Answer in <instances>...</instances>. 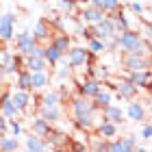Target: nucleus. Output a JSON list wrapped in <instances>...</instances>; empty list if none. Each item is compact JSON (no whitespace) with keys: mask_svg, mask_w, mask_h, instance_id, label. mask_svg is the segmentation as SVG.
I'll list each match as a JSON object with an SVG mask.
<instances>
[{"mask_svg":"<svg viewBox=\"0 0 152 152\" xmlns=\"http://www.w3.org/2000/svg\"><path fill=\"white\" fill-rule=\"evenodd\" d=\"M117 48L122 52H133V54H148L150 57V41H143L137 28H126L117 33Z\"/></svg>","mask_w":152,"mask_h":152,"instance_id":"f257e3e1","label":"nucleus"},{"mask_svg":"<svg viewBox=\"0 0 152 152\" xmlns=\"http://www.w3.org/2000/svg\"><path fill=\"white\" fill-rule=\"evenodd\" d=\"M104 85L111 87L113 96H115L117 100H124V102L139 98V94H141V89L135 87L133 83L128 80V76H113V74H111V76L104 80Z\"/></svg>","mask_w":152,"mask_h":152,"instance_id":"f03ea898","label":"nucleus"},{"mask_svg":"<svg viewBox=\"0 0 152 152\" xmlns=\"http://www.w3.org/2000/svg\"><path fill=\"white\" fill-rule=\"evenodd\" d=\"M65 59L74 70L76 67H87L94 63V54L87 50V46H70L65 52Z\"/></svg>","mask_w":152,"mask_h":152,"instance_id":"7ed1b4c3","label":"nucleus"},{"mask_svg":"<svg viewBox=\"0 0 152 152\" xmlns=\"http://www.w3.org/2000/svg\"><path fill=\"white\" fill-rule=\"evenodd\" d=\"M120 65L124 72H137V70H150V57L148 54H133V52H122Z\"/></svg>","mask_w":152,"mask_h":152,"instance_id":"20e7f679","label":"nucleus"},{"mask_svg":"<svg viewBox=\"0 0 152 152\" xmlns=\"http://www.w3.org/2000/svg\"><path fill=\"white\" fill-rule=\"evenodd\" d=\"M13 41H15V52H20L22 57H28V54H33L35 46L39 44V41H37L35 37H33V33H31L28 28H24V31L15 33Z\"/></svg>","mask_w":152,"mask_h":152,"instance_id":"39448f33","label":"nucleus"},{"mask_svg":"<svg viewBox=\"0 0 152 152\" xmlns=\"http://www.w3.org/2000/svg\"><path fill=\"white\" fill-rule=\"evenodd\" d=\"M124 117L130 120V122H135V124H141L143 120H148V107H146V102H141L139 98L128 100L126 109H124Z\"/></svg>","mask_w":152,"mask_h":152,"instance_id":"423d86ee","label":"nucleus"},{"mask_svg":"<svg viewBox=\"0 0 152 152\" xmlns=\"http://www.w3.org/2000/svg\"><path fill=\"white\" fill-rule=\"evenodd\" d=\"M15 22L18 15L13 13H2L0 15V44H9L15 37Z\"/></svg>","mask_w":152,"mask_h":152,"instance_id":"0eeeda50","label":"nucleus"},{"mask_svg":"<svg viewBox=\"0 0 152 152\" xmlns=\"http://www.w3.org/2000/svg\"><path fill=\"white\" fill-rule=\"evenodd\" d=\"M98 122H100V109L89 111V113H83V115H74V126L78 128V130H85V133L96 130Z\"/></svg>","mask_w":152,"mask_h":152,"instance_id":"6e6552de","label":"nucleus"},{"mask_svg":"<svg viewBox=\"0 0 152 152\" xmlns=\"http://www.w3.org/2000/svg\"><path fill=\"white\" fill-rule=\"evenodd\" d=\"M70 113H72V117L74 115H83V113H89V111H96V107L94 104V100L91 98H85V96H70Z\"/></svg>","mask_w":152,"mask_h":152,"instance_id":"1a4fd4ad","label":"nucleus"},{"mask_svg":"<svg viewBox=\"0 0 152 152\" xmlns=\"http://www.w3.org/2000/svg\"><path fill=\"white\" fill-rule=\"evenodd\" d=\"M76 18H78L83 24H96V22H100V20L104 18V11L98 9V7H94V4H85V7H78Z\"/></svg>","mask_w":152,"mask_h":152,"instance_id":"9d476101","label":"nucleus"},{"mask_svg":"<svg viewBox=\"0 0 152 152\" xmlns=\"http://www.w3.org/2000/svg\"><path fill=\"white\" fill-rule=\"evenodd\" d=\"M100 120H109V122L117 124V126H124V124H126V117H124V109H122L120 104H113V102L100 109Z\"/></svg>","mask_w":152,"mask_h":152,"instance_id":"9b49d317","label":"nucleus"},{"mask_svg":"<svg viewBox=\"0 0 152 152\" xmlns=\"http://www.w3.org/2000/svg\"><path fill=\"white\" fill-rule=\"evenodd\" d=\"M54 33H57V31L52 28V24L48 22V18H39L35 22V28H33V37H35L39 44H44V41H48Z\"/></svg>","mask_w":152,"mask_h":152,"instance_id":"f8f14e48","label":"nucleus"},{"mask_svg":"<svg viewBox=\"0 0 152 152\" xmlns=\"http://www.w3.org/2000/svg\"><path fill=\"white\" fill-rule=\"evenodd\" d=\"M24 148L28 152H46V150H50V143H48L46 137H39L31 130V133L26 135V139H24Z\"/></svg>","mask_w":152,"mask_h":152,"instance_id":"ddd939ff","label":"nucleus"},{"mask_svg":"<svg viewBox=\"0 0 152 152\" xmlns=\"http://www.w3.org/2000/svg\"><path fill=\"white\" fill-rule=\"evenodd\" d=\"M11 100L22 113H28V107L33 102V91H24V89H13L11 91Z\"/></svg>","mask_w":152,"mask_h":152,"instance_id":"4468645a","label":"nucleus"},{"mask_svg":"<svg viewBox=\"0 0 152 152\" xmlns=\"http://www.w3.org/2000/svg\"><path fill=\"white\" fill-rule=\"evenodd\" d=\"M126 76H128V80L133 83L135 87L143 89V91H148V89H150V80H152V74H150V70H137V72H126Z\"/></svg>","mask_w":152,"mask_h":152,"instance_id":"2eb2a0df","label":"nucleus"},{"mask_svg":"<svg viewBox=\"0 0 152 152\" xmlns=\"http://www.w3.org/2000/svg\"><path fill=\"white\" fill-rule=\"evenodd\" d=\"M100 87H102V83L91 78V76H85L83 80H78V94L85 96V98H94L96 91H98Z\"/></svg>","mask_w":152,"mask_h":152,"instance_id":"dca6fc26","label":"nucleus"},{"mask_svg":"<svg viewBox=\"0 0 152 152\" xmlns=\"http://www.w3.org/2000/svg\"><path fill=\"white\" fill-rule=\"evenodd\" d=\"M0 113H2L4 117H20V115H22V111L13 104L9 89H7V91L2 94V98H0Z\"/></svg>","mask_w":152,"mask_h":152,"instance_id":"f3484780","label":"nucleus"},{"mask_svg":"<svg viewBox=\"0 0 152 152\" xmlns=\"http://www.w3.org/2000/svg\"><path fill=\"white\" fill-rule=\"evenodd\" d=\"M94 104L98 107V109H102V107H107V104H111V102L115 100V96H113V91H111V87H107L104 83H102V87L96 91V96H94Z\"/></svg>","mask_w":152,"mask_h":152,"instance_id":"a211bd4d","label":"nucleus"},{"mask_svg":"<svg viewBox=\"0 0 152 152\" xmlns=\"http://www.w3.org/2000/svg\"><path fill=\"white\" fill-rule=\"evenodd\" d=\"M31 130H33L35 135H39V137H48L54 128H52L50 122H46L44 117L37 115V117H33V120H31Z\"/></svg>","mask_w":152,"mask_h":152,"instance_id":"6ab92c4d","label":"nucleus"},{"mask_svg":"<svg viewBox=\"0 0 152 152\" xmlns=\"http://www.w3.org/2000/svg\"><path fill=\"white\" fill-rule=\"evenodd\" d=\"M50 44L57 48V50L67 52V48L72 46V35H70V33H63V31H57V33L50 37Z\"/></svg>","mask_w":152,"mask_h":152,"instance_id":"aec40b11","label":"nucleus"},{"mask_svg":"<svg viewBox=\"0 0 152 152\" xmlns=\"http://www.w3.org/2000/svg\"><path fill=\"white\" fill-rule=\"evenodd\" d=\"M54 67H57V74H54V76H57V80H59V83H65V80H70L72 76H74V67L67 63L65 54H63V59H61Z\"/></svg>","mask_w":152,"mask_h":152,"instance_id":"412c9836","label":"nucleus"},{"mask_svg":"<svg viewBox=\"0 0 152 152\" xmlns=\"http://www.w3.org/2000/svg\"><path fill=\"white\" fill-rule=\"evenodd\" d=\"M37 115L44 117V120L50 122V124H57L63 113H61V107H37Z\"/></svg>","mask_w":152,"mask_h":152,"instance_id":"4be33fe9","label":"nucleus"},{"mask_svg":"<svg viewBox=\"0 0 152 152\" xmlns=\"http://www.w3.org/2000/svg\"><path fill=\"white\" fill-rule=\"evenodd\" d=\"M48 85H50L48 72H31V87H33V91H44Z\"/></svg>","mask_w":152,"mask_h":152,"instance_id":"5701e85b","label":"nucleus"},{"mask_svg":"<svg viewBox=\"0 0 152 152\" xmlns=\"http://www.w3.org/2000/svg\"><path fill=\"white\" fill-rule=\"evenodd\" d=\"M96 133L102 135V137H107V139H113V137L120 133V126L113 124V122H109V120H100L98 126H96Z\"/></svg>","mask_w":152,"mask_h":152,"instance_id":"b1692460","label":"nucleus"},{"mask_svg":"<svg viewBox=\"0 0 152 152\" xmlns=\"http://www.w3.org/2000/svg\"><path fill=\"white\" fill-rule=\"evenodd\" d=\"M24 67L28 72H46L48 63H46L44 57H33V54H28V57H24Z\"/></svg>","mask_w":152,"mask_h":152,"instance_id":"393cba45","label":"nucleus"},{"mask_svg":"<svg viewBox=\"0 0 152 152\" xmlns=\"http://www.w3.org/2000/svg\"><path fill=\"white\" fill-rule=\"evenodd\" d=\"M15 76V89H24V91H33L31 87V72L26 67H20V70L13 74Z\"/></svg>","mask_w":152,"mask_h":152,"instance_id":"a878e982","label":"nucleus"},{"mask_svg":"<svg viewBox=\"0 0 152 152\" xmlns=\"http://www.w3.org/2000/svg\"><path fill=\"white\" fill-rule=\"evenodd\" d=\"M89 70H87V76H91V78H96V80H100V83H104L109 76H111V70H109L107 65H102V63H91V65H87Z\"/></svg>","mask_w":152,"mask_h":152,"instance_id":"bb28decb","label":"nucleus"},{"mask_svg":"<svg viewBox=\"0 0 152 152\" xmlns=\"http://www.w3.org/2000/svg\"><path fill=\"white\" fill-rule=\"evenodd\" d=\"M61 96L59 91H48V89H44V94H41V98H39V107H61Z\"/></svg>","mask_w":152,"mask_h":152,"instance_id":"cd10ccee","label":"nucleus"},{"mask_svg":"<svg viewBox=\"0 0 152 152\" xmlns=\"http://www.w3.org/2000/svg\"><path fill=\"white\" fill-rule=\"evenodd\" d=\"M63 54H65V52L57 50V48H54L52 44H48V46H46V50H44V59H46L48 67H54V65H57L61 59H63Z\"/></svg>","mask_w":152,"mask_h":152,"instance_id":"c85d7f7f","label":"nucleus"},{"mask_svg":"<svg viewBox=\"0 0 152 152\" xmlns=\"http://www.w3.org/2000/svg\"><path fill=\"white\" fill-rule=\"evenodd\" d=\"M18 148H20L18 137H13L11 133H2V135H0V150H2V152H13Z\"/></svg>","mask_w":152,"mask_h":152,"instance_id":"c756f323","label":"nucleus"},{"mask_svg":"<svg viewBox=\"0 0 152 152\" xmlns=\"http://www.w3.org/2000/svg\"><path fill=\"white\" fill-rule=\"evenodd\" d=\"M46 139H48V143H50V148H65L67 143H70L72 137H67L65 133H57V130H52Z\"/></svg>","mask_w":152,"mask_h":152,"instance_id":"7c9ffc66","label":"nucleus"},{"mask_svg":"<svg viewBox=\"0 0 152 152\" xmlns=\"http://www.w3.org/2000/svg\"><path fill=\"white\" fill-rule=\"evenodd\" d=\"M57 9L63 15H76L78 11V2L76 0H57Z\"/></svg>","mask_w":152,"mask_h":152,"instance_id":"2f4dec72","label":"nucleus"},{"mask_svg":"<svg viewBox=\"0 0 152 152\" xmlns=\"http://www.w3.org/2000/svg\"><path fill=\"white\" fill-rule=\"evenodd\" d=\"M87 50L94 54V57H98V54H104L107 52V46H104V41L98 39V37H89L87 39Z\"/></svg>","mask_w":152,"mask_h":152,"instance_id":"473e14b6","label":"nucleus"},{"mask_svg":"<svg viewBox=\"0 0 152 152\" xmlns=\"http://www.w3.org/2000/svg\"><path fill=\"white\" fill-rule=\"evenodd\" d=\"M122 139V146H124V152H133L139 148V139H137V135H124L120 137Z\"/></svg>","mask_w":152,"mask_h":152,"instance_id":"72a5a7b5","label":"nucleus"},{"mask_svg":"<svg viewBox=\"0 0 152 152\" xmlns=\"http://www.w3.org/2000/svg\"><path fill=\"white\" fill-rule=\"evenodd\" d=\"M91 139V150H109V139L107 137H102V135H94V137H89Z\"/></svg>","mask_w":152,"mask_h":152,"instance_id":"f704fd0d","label":"nucleus"},{"mask_svg":"<svg viewBox=\"0 0 152 152\" xmlns=\"http://www.w3.org/2000/svg\"><path fill=\"white\" fill-rule=\"evenodd\" d=\"M9 133L13 137H20L22 135V122L18 120V117H9Z\"/></svg>","mask_w":152,"mask_h":152,"instance_id":"c9c22d12","label":"nucleus"},{"mask_svg":"<svg viewBox=\"0 0 152 152\" xmlns=\"http://www.w3.org/2000/svg\"><path fill=\"white\" fill-rule=\"evenodd\" d=\"M120 7H122V0H102V11H104V13L117 11Z\"/></svg>","mask_w":152,"mask_h":152,"instance_id":"e433bc0d","label":"nucleus"},{"mask_svg":"<svg viewBox=\"0 0 152 152\" xmlns=\"http://www.w3.org/2000/svg\"><path fill=\"white\" fill-rule=\"evenodd\" d=\"M141 124H143V126H141V139H143V141H150V139H152V126H150V122L143 120Z\"/></svg>","mask_w":152,"mask_h":152,"instance_id":"4c0bfd02","label":"nucleus"},{"mask_svg":"<svg viewBox=\"0 0 152 152\" xmlns=\"http://www.w3.org/2000/svg\"><path fill=\"white\" fill-rule=\"evenodd\" d=\"M126 7H128V9L135 13V15H141V13H143V9H146V7L141 4V0H130V2H128Z\"/></svg>","mask_w":152,"mask_h":152,"instance_id":"58836bf2","label":"nucleus"},{"mask_svg":"<svg viewBox=\"0 0 152 152\" xmlns=\"http://www.w3.org/2000/svg\"><path fill=\"white\" fill-rule=\"evenodd\" d=\"M137 31H139V35L143 37V41H150V37H152V24L143 22V24H141V28H137Z\"/></svg>","mask_w":152,"mask_h":152,"instance_id":"ea45409f","label":"nucleus"},{"mask_svg":"<svg viewBox=\"0 0 152 152\" xmlns=\"http://www.w3.org/2000/svg\"><path fill=\"white\" fill-rule=\"evenodd\" d=\"M2 133H9V117H4L0 113V135Z\"/></svg>","mask_w":152,"mask_h":152,"instance_id":"a19ab883","label":"nucleus"},{"mask_svg":"<svg viewBox=\"0 0 152 152\" xmlns=\"http://www.w3.org/2000/svg\"><path fill=\"white\" fill-rule=\"evenodd\" d=\"M89 4H94V7H98V9H102V0H89Z\"/></svg>","mask_w":152,"mask_h":152,"instance_id":"79ce46f5","label":"nucleus"},{"mask_svg":"<svg viewBox=\"0 0 152 152\" xmlns=\"http://www.w3.org/2000/svg\"><path fill=\"white\" fill-rule=\"evenodd\" d=\"M4 91H7V87H4V83L0 80V98H2V94H4Z\"/></svg>","mask_w":152,"mask_h":152,"instance_id":"37998d69","label":"nucleus"},{"mask_svg":"<svg viewBox=\"0 0 152 152\" xmlns=\"http://www.w3.org/2000/svg\"><path fill=\"white\" fill-rule=\"evenodd\" d=\"M0 80H4V67H2V63H0Z\"/></svg>","mask_w":152,"mask_h":152,"instance_id":"c03bdc74","label":"nucleus"},{"mask_svg":"<svg viewBox=\"0 0 152 152\" xmlns=\"http://www.w3.org/2000/svg\"><path fill=\"white\" fill-rule=\"evenodd\" d=\"M35 2H39V0H35Z\"/></svg>","mask_w":152,"mask_h":152,"instance_id":"a18cd8bd","label":"nucleus"}]
</instances>
